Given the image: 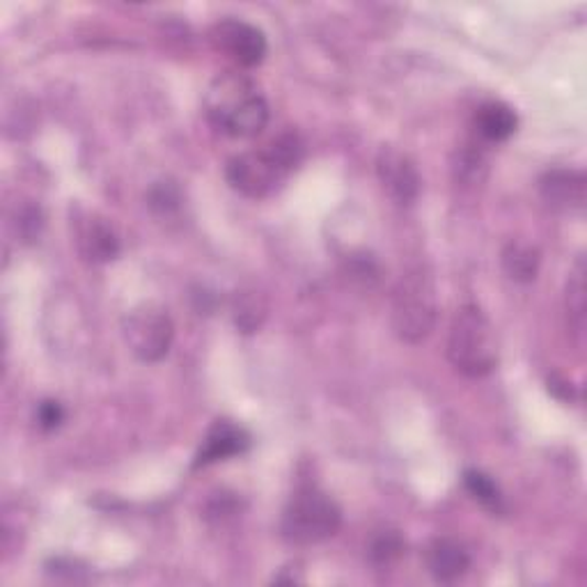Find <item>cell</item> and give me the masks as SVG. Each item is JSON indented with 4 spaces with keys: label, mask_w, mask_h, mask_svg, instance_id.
<instances>
[{
    "label": "cell",
    "mask_w": 587,
    "mask_h": 587,
    "mask_svg": "<svg viewBox=\"0 0 587 587\" xmlns=\"http://www.w3.org/2000/svg\"><path fill=\"white\" fill-rule=\"evenodd\" d=\"M305 156V143L296 131H285L267 150L246 152L228 163V182L246 198H267L294 173Z\"/></svg>",
    "instance_id": "cell-1"
},
{
    "label": "cell",
    "mask_w": 587,
    "mask_h": 587,
    "mask_svg": "<svg viewBox=\"0 0 587 587\" xmlns=\"http://www.w3.org/2000/svg\"><path fill=\"white\" fill-rule=\"evenodd\" d=\"M205 110L218 131L235 138H253L269 122V104L241 74L218 76L207 90Z\"/></svg>",
    "instance_id": "cell-2"
},
{
    "label": "cell",
    "mask_w": 587,
    "mask_h": 587,
    "mask_svg": "<svg viewBox=\"0 0 587 587\" xmlns=\"http://www.w3.org/2000/svg\"><path fill=\"white\" fill-rule=\"evenodd\" d=\"M447 356L466 377H487L498 362L496 333L478 305H464L455 315L447 338Z\"/></svg>",
    "instance_id": "cell-3"
},
{
    "label": "cell",
    "mask_w": 587,
    "mask_h": 587,
    "mask_svg": "<svg viewBox=\"0 0 587 587\" xmlns=\"http://www.w3.org/2000/svg\"><path fill=\"white\" fill-rule=\"evenodd\" d=\"M438 301L432 278L425 271L406 273L393 292V328L400 340L417 345L436 326Z\"/></svg>",
    "instance_id": "cell-4"
},
{
    "label": "cell",
    "mask_w": 587,
    "mask_h": 587,
    "mask_svg": "<svg viewBox=\"0 0 587 587\" xmlns=\"http://www.w3.org/2000/svg\"><path fill=\"white\" fill-rule=\"evenodd\" d=\"M340 523L338 502L319 489H303L290 500L283 514V537L296 546H311L333 537Z\"/></svg>",
    "instance_id": "cell-5"
},
{
    "label": "cell",
    "mask_w": 587,
    "mask_h": 587,
    "mask_svg": "<svg viewBox=\"0 0 587 587\" xmlns=\"http://www.w3.org/2000/svg\"><path fill=\"white\" fill-rule=\"evenodd\" d=\"M122 333L131 354L143 362H156L167 356L175 340V324L161 305L143 303L124 317Z\"/></svg>",
    "instance_id": "cell-6"
},
{
    "label": "cell",
    "mask_w": 587,
    "mask_h": 587,
    "mask_svg": "<svg viewBox=\"0 0 587 587\" xmlns=\"http://www.w3.org/2000/svg\"><path fill=\"white\" fill-rule=\"evenodd\" d=\"M211 42L241 67H258L267 55V37L260 28L241 19H222L211 28Z\"/></svg>",
    "instance_id": "cell-7"
},
{
    "label": "cell",
    "mask_w": 587,
    "mask_h": 587,
    "mask_svg": "<svg viewBox=\"0 0 587 587\" xmlns=\"http://www.w3.org/2000/svg\"><path fill=\"white\" fill-rule=\"evenodd\" d=\"M377 175L398 205H411L421 193V175H417L415 163L395 148H381L377 156Z\"/></svg>",
    "instance_id": "cell-8"
},
{
    "label": "cell",
    "mask_w": 587,
    "mask_h": 587,
    "mask_svg": "<svg viewBox=\"0 0 587 587\" xmlns=\"http://www.w3.org/2000/svg\"><path fill=\"white\" fill-rule=\"evenodd\" d=\"M74 241L78 246V253L93 264L113 262L120 256V237L110 222L97 214H86L76 218Z\"/></svg>",
    "instance_id": "cell-9"
},
{
    "label": "cell",
    "mask_w": 587,
    "mask_h": 587,
    "mask_svg": "<svg viewBox=\"0 0 587 587\" xmlns=\"http://www.w3.org/2000/svg\"><path fill=\"white\" fill-rule=\"evenodd\" d=\"M248 445H250V436L243 427L230 421H218L203 441L200 453L198 457H195V468L243 455L248 450Z\"/></svg>",
    "instance_id": "cell-10"
},
{
    "label": "cell",
    "mask_w": 587,
    "mask_h": 587,
    "mask_svg": "<svg viewBox=\"0 0 587 587\" xmlns=\"http://www.w3.org/2000/svg\"><path fill=\"white\" fill-rule=\"evenodd\" d=\"M585 175L576 171H551L542 180V198L551 209L576 211L585 205Z\"/></svg>",
    "instance_id": "cell-11"
},
{
    "label": "cell",
    "mask_w": 587,
    "mask_h": 587,
    "mask_svg": "<svg viewBox=\"0 0 587 587\" xmlns=\"http://www.w3.org/2000/svg\"><path fill=\"white\" fill-rule=\"evenodd\" d=\"M470 567L468 551L455 540H436L427 548V569L438 583H455Z\"/></svg>",
    "instance_id": "cell-12"
},
{
    "label": "cell",
    "mask_w": 587,
    "mask_h": 587,
    "mask_svg": "<svg viewBox=\"0 0 587 587\" xmlns=\"http://www.w3.org/2000/svg\"><path fill=\"white\" fill-rule=\"evenodd\" d=\"M517 127H519L517 113L502 101H489L480 106L478 116H475V129H478L485 141L491 143L508 141V138L517 131Z\"/></svg>",
    "instance_id": "cell-13"
},
{
    "label": "cell",
    "mask_w": 587,
    "mask_h": 587,
    "mask_svg": "<svg viewBox=\"0 0 587 587\" xmlns=\"http://www.w3.org/2000/svg\"><path fill=\"white\" fill-rule=\"evenodd\" d=\"M540 250L530 243L514 241L502 250V269H506L514 283H533L540 273Z\"/></svg>",
    "instance_id": "cell-14"
},
{
    "label": "cell",
    "mask_w": 587,
    "mask_h": 587,
    "mask_svg": "<svg viewBox=\"0 0 587 587\" xmlns=\"http://www.w3.org/2000/svg\"><path fill=\"white\" fill-rule=\"evenodd\" d=\"M267 301L258 290H241L235 296L232 315L241 333H258L267 319Z\"/></svg>",
    "instance_id": "cell-15"
},
{
    "label": "cell",
    "mask_w": 587,
    "mask_h": 587,
    "mask_svg": "<svg viewBox=\"0 0 587 587\" xmlns=\"http://www.w3.org/2000/svg\"><path fill=\"white\" fill-rule=\"evenodd\" d=\"M464 487L466 491L480 502V506H485L487 510L491 512H502V491L500 487L489 478L487 472L482 470H466L464 472Z\"/></svg>",
    "instance_id": "cell-16"
},
{
    "label": "cell",
    "mask_w": 587,
    "mask_h": 587,
    "mask_svg": "<svg viewBox=\"0 0 587 587\" xmlns=\"http://www.w3.org/2000/svg\"><path fill=\"white\" fill-rule=\"evenodd\" d=\"M404 548H406V544H404L398 530H381V533H377L372 537L368 553L372 557V563L390 565V563L400 561V557L404 555Z\"/></svg>",
    "instance_id": "cell-17"
},
{
    "label": "cell",
    "mask_w": 587,
    "mask_h": 587,
    "mask_svg": "<svg viewBox=\"0 0 587 587\" xmlns=\"http://www.w3.org/2000/svg\"><path fill=\"white\" fill-rule=\"evenodd\" d=\"M487 175V159L480 150L464 148L455 161V177L464 184H480Z\"/></svg>",
    "instance_id": "cell-18"
},
{
    "label": "cell",
    "mask_w": 587,
    "mask_h": 587,
    "mask_svg": "<svg viewBox=\"0 0 587 587\" xmlns=\"http://www.w3.org/2000/svg\"><path fill=\"white\" fill-rule=\"evenodd\" d=\"M567 313L576 328H583L585 322V264H576L569 283H567Z\"/></svg>",
    "instance_id": "cell-19"
},
{
    "label": "cell",
    "mask_w": 587,
    "mask_h": 587,
    "mask_svg": "<svg viewBox=\"0 0 587 587\" xmlns=\"http://www.w3.org/2000/svg\"><path fill=\"white\" fill-rule=\"evenodd\" d=\"M148 203L159 214H171L180 207L182 193L173 182H156L148 193Z\"/></svg>",
    "instance_id": "cell-20"
},
{
    "label": "cell",
    "mask_w": 587,
    "mask_h": 587,
    "mask_svg": "<svg viewBox=\"0 0 587 587\" xmlns=\"http://www.w3.org/2000/svg\"><path fill=\"white\" fill-rule=\"evenodd\" d=\"M44 228V216L40 211V207L35 205H25L19 214H17V232L25 243H33L40 239Z\"/></svg>",
    "instance_id": "cell-21"
},
{
    "label": "cell",
    "mask_w": 587,
    "mask_h": 587,
    "mask_svg": "<svg viewBox=\"0 0 587 587\" xmlns=\"http://www.w3.org/2000/svg\"><path fill=\"white\" fill-rule=\"evenodd\" d=\"M35 421H37V427L44 430V432H53L58 430L63 423H65V409L61 402L55 400H44L37 411H35Z\"/></svg>",
    "instance_id": "cell-22"
},
{
    "label": "cell",
    "mask_w": 587,
    "mask_h": 587,
    "mask_svg": "<svg viewBox=\"0 0 587 587\" xmlns=\"http://www.w3.org/2000/svg\"><path fill=\"white\" fill-rule=\"evenodd\" d=\"M548 390H553V395H557L561 400H574V388L567 381L548 379Z\"/></svg>",
    "instance_id": "cell-23"
}]
</instances>
